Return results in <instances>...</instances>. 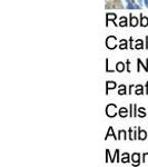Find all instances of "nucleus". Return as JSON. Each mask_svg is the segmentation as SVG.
<instances>
[{"label":"nucleus","instance_id":"nucleus-15","mask_svg":"<svg viewBox=\"0 0 148 167\" xmlns=\"http://www.w3.org/2000/svg\"><path fill=\"white\" fill-rule=\"evenodd\" d=\"M118 94H119V95H124V94H126V87H125L124 85L120 86V89H119Z\"/></svg>","mask_w":148,"mask_h":167},{"label":"nucleus","instance_id":"nucleus-1","mask_svg":"<svg viewBox=\"0 0 148 167\" xmlns=\"http://www.w3.org/2000/svg\"><path fill=\"white\" fill-rule=\"evenodd\" d=\"M116 105H114V104H110L106 107V114H107V116L109 117H114L116 116Z\"/></svg>","mask_w":148,"mask_h":167},{"label":"nucleus","instance_id":"nucleus-20","mask_svg":"<svg viewBox=\"0 0 148 167\" xmlns=\"http://www.w3.org/2000/svg\"><path fill=\"white\" fill-rule=\"evenodd\" d=\"M144 160H145V163H148V154H145Z\"/></svg>","mask_w":148,"mask_h":167},{"label":"nucleus","instance_id":"nucleus-10","mask_svg":"<svg viewBox=\"0 0 148 167\" xmlns=\"http://www.w3.org/2000/svg\"><path fill=\"white\" fill-rule=\"evenodd\" d=\"M109 136H113L115 139H116V135H114V130H113V127H110L108 130V133H107V135H106V139H107V137Z\"/></svg>","mask_w":148,"mask_h":167},{"label":"nucleus","instance_id":"nucleus-21","mask_svg":"<svg viewBox=\"0 0 148 167\" xmlns=\"http://www.w3.org/2000/svg\"><path fill=\"white\" fill-rule=\"evenodd\" d=\"M145 1V4H146V7L148 8V0H144Z\"/></svg>","mask_w":148,"mask_h":167},{"label":"nucleus","instance_id":"nucleus-4","mask_svg":"<svg viewBox=\"0 0 148 167\" xmlns=\"http://www.w3.org/2000/svg\"><path fill=\"white\" fill-rule=\"evenodd\" d=\"M140 25H141L143 27H146V26H148V18H147V17H143V16H141Z\"/></svg>","mask_w":148,"mask_h":167},{"label":"nucleus","instance_id":"nucleus-8","mask_svg":"<svg viewBox=\"0 0 148 167\" xmlns=\"http://www.w3.org/2000/svg\"><path fill=\"white\" fill-rule=\"evenodd\" d=\"M129 162V155L127 153H125L123 155V158H121V163H128Z\"/></svg>","mask_w":148,"mask_h":167},{"label":"nucleus","instance_id":"nucleus-19","mask_svg":"<svg viewBox=\"0 0 148 167\" xmlns=\"http://www.w3.org/2000/svg\"><path fill=\"white\" fill-rule=\"evenodd\" d=\"M140 43H141V40H138V45H137V46H136L137 49H140V48H143V46L140 45Z\"/></svg>","mask_w":148,"mask_h":167},{"label":"nucleus","instance_id":"nucleus-6","mask_svg":"<svg viewBox=\"0 0 148 167\" xmlns=\"http://www.w3.org/2000/svg\"><path fill=\"white\" fill-rule=\"evenodd\" d=\"M116 69L118 70V71H124V69H125V65L123 64V62H118L116 65Z\"/></svg>","mask_w":148,"mask_h":167},{"label":"nucleus","instance_id":"nucleus-11","mask_svg":"<svg viewBox=\"0 0 148 167\" xmlns=\"http://www.w3.org/2000/svg\"><path fill=\"white\" fill-rule=\"evenodd\" d=\"M115 87H116V82H107V90L113 89V88H115Z\"/></svg>","mask_w":148,"mask_h":167},{"label":"nucleus","instance_id":"nucleus-17","mask_svg":"<svg viewBox=\"0 0 148 167\" xmlns=\"http://www.w3.org/2000/svg\"><path fill=\"white\" fill-rule=\"evenodd\" d=\"M137 88H138V89L136 90V94H137V95H141V94H143V89H141V86H138Z\"/></svg>","mask_w":148,"mask_h":167},{"label":"nucleus","instance_id":"nucleus-16","mask_svg":"<svg viewBox=\"0 0 148 167\" xmlns=\"http://www.w3.org/2000/svg\"><path fill=\"white\" fill-rule=\"evenodd\" d=\"M119 48H120V49H126V48H127V43H126L125 40H121V45L119 46Z\"/></svg>","mask_w":148,"mask_h":167},{"label":"nucleus","instance_id":"nucleus-3","mask_svg":"<svg viewBox=\"0 0 148 167\" xmlns=\"http://www.w3.org/2000/svg\"><path fill=\"white\" fill-rule=\"evenodd\" d=\"M138 25V20H137L136 17H132V15H130V26L132 27H135Z\"/></svg>","mask_w":148,"mask_h":167},{"label":"nucleus","instance_id":"nucleus-18","mask_svg":"<svg viewBox=\"0 0 148 167\" xmlns=\"http://www.w3.org/2000/svg\"><path fill=\"white\" fill-rule=\"evenodd\" d=\"M130 106H132V108H136V105H130ZM135 115H136V114H135V110H132V114H130V116L134 117Z\"/></svg>","mask_w":148,"mask_h":167},{"label":"nucleus","instance_id":"nucleus-22","mask_svg":"<svg viewBox=\"0 0 148 167\" xmlns=\"http://www.w3.org/2000/svg\"><path fill=\"white\" fill-rule=\"evenodd\" d=\"M127 1H128V4H132V2H134L132 0H127Z\"/></svg>","mask_w":148,"mask_h":167},{"label":"nucleus","instance_id":"nucleus-2","mask_svg":"<svg viewBox=\"0 0 148 167\" xmlns=\"http://www.w3.org/2000/svg\"><path fill=\"white\" fill-rule=\"evenodd\" d=\"M106 45H107V47H108L109 49H114V48H116V38L113 37V36H110V37L107 39Z\"/></svg>","mask_w":148,"mask_h":167},{"label":"nucleus","instance_id":"nucleus-9","mask_svg":"<svg viewBox=\"0 0 148 167\" xmlns=\"http://www.w3.org/2000/svg\"><path fill=\"white\" fill-rule=\"evenodd\" d=\"M146 137H147L146 132H145V130H139V139L144 140V139H146Z\"/></svg>","mask_w":148,"mask_h":167},{"label":"nucleus","instance_id":"nucleus-14","mask_svg":"<svg viewBox=\"0 0 148 167\" xmlns=\"http://www.w3.org/2000/svg\"><path fill=\"white\" fill-rule=\"evenodd\" d=\"M127 8H128V9H138V6H137L136 4H134V2H132V4H127Z\"/></svg>","mask_w":148,"mask_h":167},{"label":"nucleus","instance_id":"nucleus-13","mask_svg":"<svg viewBox=\"0 0 148 167\" xmlns=\"http://www.w3.org/2000/svg\"><path fill=\"white\" fill-rule=\"evenodd\" d=\"M119 25H120L121 27H125V26H127V19H126L125 17L120 18V22H119Z\"/></svg>","mask_w":148,"mask_h":167},{"label":"nucleus","instance_id":"nucleus-12","mask_svg":"<svg viewBox=\"0 0 148 167\" xmlns=\"http://www.w3.org/2000/svg\"><path fill=\"white\" fill-rule=\"evenodd\" d=\"M132 162L136 164H138V162H139V154H134L132 155Z\"/></svg>","mask_w":148,"mask_h":167},{"label":"nucleus","instance_id":"nucleus-5","mask_svg":"<svg viewBox=\"0 0 148 167\" xmlns=\"http://www.w3.org/2000/svg\"><path fill=\"white\" fill-rule=\"evenodd\" d=\"M127 113H128V109H126L125 107L119 109V115H120V117H126L127 116Z\"/></svg>","mask_w":148,"mask_h":167},{"label":"nucleus","instance_id":"nucleus-7","mask_svg":"<svg viewBox=\"0 0 148 167\" xmlns=\"http://www.w3.org/2000/svg\"><path fill=\"white\" fill-rule=\"evenodd\" d=\"M115 19H116V15L115 13H107V20L115 22Z\"/></svg>","mask_w":148,"mask_h":167}]
</instances>
